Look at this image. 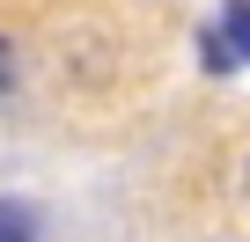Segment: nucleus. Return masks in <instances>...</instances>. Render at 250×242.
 Instances as JSON below:
<instances>
[{"label":"nucleus","instance_id":"7ed1b4c3","mask_svg":"<svg viewBox=\"0 0 250 242\" xmlns=\"http://www.w3.org/2000/svg\"><path fill=\"white\" fill-rule=\"evenodd\" d=\"M206 66H213V74H228V66H235V52H228V37H206Z\"/></svg>","mask_w":250,"mask_h":242},{"label":"nucleus","instance_id":"f257e3e1","mask_svg":"<svg viewBox=\"0 0 250 242\" xmlns=\"http://www.w3.org/2000/svg\"><path fill=\"white\" fill-rule=\"evenodd\" d=\"M44 235V213L30 198H0V242H37Z\"/></svg>","mask_w":250,"mask_h":242},{"label":"nucleus","instance_id":"20e7f679","mask_svg":"<svg viewBox=\"0 0 250 242\" xmlns=\"http://www.w3.org/2000/svg\"><path fill=\"white\" fill-rule=\"evenodd\" d=\"M8 88H15V52L0 44V95H8Z\"/></svg>","mask_w":250,"mask_h":242},{"label":"nucleus","instance_id":"f03ea898","mask_svg":"<svg viewBox=\"0 0 250 242\" xmlns=\"http://www.w3.org/2000/svg\"><path fill=\"white\" fill-rule=\"evenodd\" d=\"M221 37H228L235 66H250V0H228V22H221Z\"/></svg>","mask_w":250,"mask_h":242}]
</instances>
